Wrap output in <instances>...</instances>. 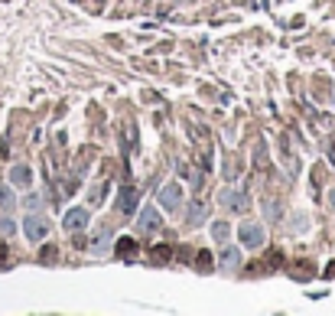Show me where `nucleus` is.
Here are the masks:
<instances>
[{"instance_id":"f257e3e1","label":"nucleus","mask_w":335,"mask_h":316,"mask_svg":"<svg viewBox=\"0 0 335 316\" xmlns=\"http://www.w3.org/2000/svg\"><path fill=\"white\" fill-rule=\"evenodd\" d=\"M160 206L169 209V212H176V209L182 206V186H176V182L163 186V189H160Z\"/></svg>"},{"instance_id":"f03ea898","label":"nucleus","mask_w":335,"mask_h":316,"mask_svg":"<svg viewBox=\"0 0 335 316\" xmlns=\"http://www.w3.org/2000/svg\"><path fill=\"white\" fill-rule=\"evenodd\" d=\"M23 231H26V238H30V241H42V238H46V231H49V222L39 219V215H26Z\"/></svg>"},{"instance_id":"7ed1b4c3","label":"nucleus","mask_w":335,"mask_h":316,"mask_svg":"<svg viewBox=\"0 0 335 316\" xmlns=\"http://www.w3.org/2000/svg\"><path fill=\"white\" fill-rule=\"evenodd\" d=\"M241 241L248 248H260L264 245V228H260V225H251V222L241 225Z\"/></svg>"},{"instance_id":"20e7f679","label":"nucleus","mask_w":335,"mask_h":316,"mask_svg":"<svg viewBox=\"0 0 335 316\" xmlns=\"http://www.w3.org/2000/svg\"><path fill=\"white\" fill-rule=\"evenodd\" d=\"M137 225H140V231H156L163 222H160V212H156L153 206H143L140 209V222H137Z\"/></svg>"},{"instance_id":"39448f33","label":"nucleus","mask_w":335,"mask_h":316,"mask_svg":"<svg viewBox=\"0 0 335 316\" xmlns=\"http://www.w3.org/2000/svg\"><path fill=\"white\" fill-rule=\"evenodd\" d=\"M221 206L241 212V209H248V199H244V192H238V189H225L221 192Z\"/></svg>"},{"instance_id":"423d86ee","label":"nucleus","mask_w":335,"mask_h":316,"mask_svg":"<svg viewBox=\"0 0 335 316\" xmlns=\"http://www.w3.org/2000/svg\"><path fill=\"white\" fill-rule=\"evenodd\" d=\"M88 225V212L85 209H69V212H65V228L69 231H82Z\"/></svg>"},{"instance_id":"0eeeda50","label":"nucleus","mask_w":335,"mask_h":316,"mask_svg":"<svg viewBox=\"0 0 335 316\" xmlns=\"http://www.w3.org/2000/svg\"><path fill=\"white\" fill-rule=\"evenodd\" d=\"M10 180H13V186H30V166H13L10 170Z\"/></svg>"},{"instance_id":"6e6552de","label":"nucleus","mask_w":335,"mask_h":316,"mask_svg":"<svg viewBox=\"0 0 335 316\" xmlns=\"http://www.w3.org/2000/svg\"><path fill=\"white\" fill-rule=\"evenodd\" d=\"M202 219H205V206L202 202H192V206H189V215H186V225H199Z\"/></svg>"},{"instance_id":"1a4fd4ad","label":"nucleus","mask_w":335,"mask_h":316,"mask_svg":"<svg viewBox=\"0 0 335 316\" xmlns=\"http://www.w3.org/2000/svg\"><path fill=\"white\" fill-rule=\"evenodd\" d=\"M211 235H215V241H218V245H228V235H231L228 222H215V225H211Z\"/></svg>"},{"instance_id":"9d476101","label":"nucleus","mask_w":335,"mask_h":316,"mask_svg":"<svg viewBox=\"0 0 335 316\" xmlns=\"http://www.w3.org/2000/svg\"><path fill=\"white\" fill-rule=\"evenodd\" d=\"M133 254H137V245H133L130 238H124V241H117V258H127V261H130Z\"/></svg>"},{"instance_id":"9b49d317","label":"nucleus","mask_w":335,"mask_h":316,"mask_svg":"<svg viewBox=\"0 0 335 316\" xmlns=\"http://www.w3.org/2000/svg\"><path fill=\"white\" fill-rule=\"evenodd\" d=\"M150 261L153 264H166L169 261V245H156L153 251H150Z\"/></svg>"},{"instance_id":"f8f14e48","label":"nucleus","mask_w":335,"mask_h":316,"mask_svg":"<svg viewBox=\"0 0 335 316\" xmlns=\"http://www.w3.org/2000/svg\"><path fill=\"white\" fill-rule=\"evenodd\" d=\"M221 264H225V268H238V264H241V258H238V251H234V248H225V251H221Z\"/></svg>"},{"instance_id":"ddd939ff","label":"nucleus","mask_w":335,"mask_h":316,"mask_svg":"<svg viewBox=\"0 0 335 316\" xmlns=\"http://www.w3.org/2000/svg\"><path fill=\"white\" fill-rule=\"evenodd\" d=\"M133 202H137L133 189H124V192H121V202H117V206H121V212H130V209H133Z\"/></svg>"},{"instance_id":"4468645a","label":"nucleus","mask_w":335,"mask_h":316,"mask_svg":"<svg viewBox=\"0 0 335 316\" xmlns=\"http://www.w3.org/2000/svg\"><path fill=\"white\" fill-rule=\"evenodd\" d=\"M0 206H3V209H13V192H10V189H0Z\"/></svg>"},{"instance_id":"2eb2a0df","label":"nucleus","mask_w":335,"mask_h":316,"mask_svg":"<svg viewBox=\"0 0 335 316\" xmlns=\"http://www.w3.org/2000/svg\"><path fill=\"white\" fill-rule=\"evenodd\" d=\"M13 219H0V231H3V235H13Z\"/></svg>"},{"instance_id":"dca6fc26","label":"nucleus","mask_w":335,"mask_h":316,"mask_svg":"<svg viewBox=\"0 0 335 316\" xmlns=\"http://www.w3.org/2000/svg\"><path fill=\"white\" fill-rule=\"evenodd\" d=\"M195 264H199V268H202V271H209V268H211V258H209V254L202 251V254H199V258H195Z\"/></svg>"},{"instance_id":"f3484780","label":"nucleus","mask_w":335,"mask_h":316,"mask_svg":"<svg viewBox=\"0 0 335 316\" xmlns=\"http://www.w3.org/2000/svg\"><path fill=\"white\" fill-rule=\"evenodd\" d=\"M326 274H329V277H335V261H332V264H329V268H326Z\"/></svg>"},{"instance_id":"a211bd4d","label":"nucleus","mask_w":335,"mask_h":316,"mask_svg":"<svg viewBox=\"0 0 335 316\" xmlns=\"http://www.w3.org/2000/svg\"><path fill=\"white\" fill-rule=\"evenodd\" d=\"M329 202H332V209H335V189H332V196H329Z\"/></svg>"}]
</instances>
